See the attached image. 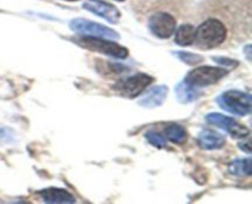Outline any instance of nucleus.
I'll return each instance as SVG.
<instances>
[{
    "instance_id": "nucleus-21",
    "label": "nucleus",
    "mask_w": 252,
    "mask_h": 204,
    "mask_svg": "<svg viewBox=\"0 0 252 204\" xmlns=\"http://www.w3.org/2000/svg\"><path fill=\"white\" fill-rule=\"evenodd\" d=\"M116 1H125V0H116Z\"/></svg>"
},
{
    "instance_id": "nucleus-1",
    "label": "nucleus",
    "mask_w": 252,
    "mask_h": 204,
    "mask_svg": "<svg viewBox=\"0 0 252 204\" xmlns=\"http://www.w3.org/2000/svg\"><path fill=\"white\" fill-rule=\"evenodd\" d=\"M228 36L226 26L218 19H208L202 22L194 32V43L203 49L220 46Z\"/></svg>"
},
{
    "instance_id": "nucleus-22",
    "label": "nucleus",
    "mask_w": 252,
    "mask_h": 204,
    "mask_svg": "<svg viewBox=\"0 0 252 204\" xmlns=\"http://www.w3.org/2000/svg\"><path fill=\"white\" fill-rule=\"evenodd\" d=\"M68 1H76V0H68Z\"/></svg>"
},
{
    "instance_id": "nucleus-17",
    "label": "nucleus",
    "mask_w": 252,
    "mask_h": 204,
    "mask_svg": "<svg viewBox=\"0 0 252 204\" xmlns=\"http://www.w3.org/2000/svg\"><path fill=\"white\" fill-rule=\"evenodd\" d=\"M145 138H147V140L150 143V144L159 147V149L166 146V138H165L164 134H161V133L150 130V132L145 133Z\"/></svg>"
},
{
    "instance_id": "nucleus-3",
    "label": "nucleus",
    "mask_w": 252,
    "mask_h": 204,
    "mask_svg": "<svg viewBox=\"0 0 252 204\" xmlns=\"http://www.w3.org/2000/svg\"><path fill=\"white\" fill-rule=\"evenodd\" d=\"M76 43L86 49L107 54V56L115 57V58L118 59H126L128 57V49L126 47L121 46V44H118L115 41H110L108 38L83 36L76 39Z\"/></svg>"
},
{
    "instance_id": "nucleus-2",
    "label": "nucleus",
    "mask_w": 252,
    "mask_h": 204,
    "mask_svg": "<svg viewBox=\"0 0 252 204\" xmlns=\"http://www.w3.org/2000/svg\"><path fill=\"white\" fill-rule=\"evenodd\" d=\"M218 103L223 110L238 116H248L252 110V97L250 93L239 90H229L218 97Z\"/></svg>"
},
{
    "instance_id": "nucleus-10",
    "label": "nucleus",
    "mask_w": 252,
    "mask_h": 204,
    "mask_svg": "<svg viewBox=\"0 0 252 204\" xmlns=\"http://www.w3.org/2000/svg\"><path fill=\"white\" fill-rule=\"evenodd\" d=\"M167 93H169V87H167V86L165 85L154 86V87L150 88V90L145 93L144 97L140 100L139 105L145 108L159 107L160 105L164 103Z\"/></svg>"
},
{
    "instance_id": "nucleus-16",
    "label": "nucleus",
    "mask_w": 252,
    "mask_h": 204,
    "mask_svg": "<svg viewBox=\"0 0 252 204\" xmlns=\"http://www.w3.org/2000/svg\"><path fill=\"white\" fill-rule=\"evenodd\" d=\"M230 172L236 176H250L251 175V159H239L235 160L229 167Z\"/></svg>"
},
{
    "instance_id": "nucleus-7",
    "label": "nucleus",
    "mask_w": 252,
    "mask_h": 204,
    "mask_svg": "<svg viewBox=\"0 0 252 204\" xmlns=\"http://www.w3.org/2000/svg\"><path fill=\"white\" fill-rule=\"evenodd\" d=\"M148 26L150 32L159 38H169L176 29V19L169 12H155L149 17Z\"/></svg>"
},
{
    "instance_id": "nucleus-14",
    "label": "nucleus",
    "mask_w": 252,
    "mask_h": 204,
    "mask_svg": "<svg viewBox=\"0 0 252 204\" xmlns=\"http://www.w3.org/2000/svg\"><path fill=\"white\" fill-rule=\"evenodd\" d=\"M175 91H176V96L180 102H193L199 97V91L194 86L187 84L185 80L176 86Z\"/></svg>"
},
{
    "instance_id": "nucleus-5",
    "label": "nucleus",
    "mask_w": 252,
    "mask_h": 204,
    "mask_svg": "<svg viewBox=\"0 0 252 204\" xmlns=\"http://www.w3.org/2000/svg\"><path fill=\"white\" fill-rule=\"evenodd\" d=\"M154 81V79L148 74L138 73L135 75L129 76V78L125 79L122 81H118L113 88L121 93L122 96L128 98L138 97L140 93L144 92L145 88Z\"/></svg>"
},
{
    "instance_id": "nucleus-18",
    "label": "nucleus",
    "mask_w": 252,
    "mask_h": 204,
    "mask_svg": "<svg viewBox=\"0 0 252 204\" xmlns=\"http://www.w3.org/2000/svg\"><path fill=\"white\" fill-rule=\"evenodd\" d=\"M175 56L177 58L181 59L182 61H185L186 64H189V65H193V64H198L203 60V57L199 56V54H193L189 53V52H176Z\"/></svg>"
},
{
    "instance_id": "nucleus-15",
    "label": "nucleus",
    "mask_w": 252,
    "mask_h": 204,
    "mask_svg": "<svg viewBox=\"0 0 252 204\" xmlns=\"http://www.w3.org/2000/svg\"><path fill=\"white\" fill-rule=\"evenodd\" d=\"M164 137L170 142L175 143V144H182L186 142L187 133L184 127L176 123H170L165 127L164 129Z\"/></svg>"
},
{
    "instance_id": "nucleus-13",
    "label": "nucleus",
    "mask_w": 252,
    "mask_h": 204,
    "mask_svg": "<svg viewBox=\"0 0 252 204\" xmlns=\"http://www.w3.org/2000/svg\"><path fill=\"white\" fill-rule=\"evenodd\" d=\"M194 32H196V27L193 25H182L179 29H175V42L182 47L192 46L194 43Z\"/></svg>"
},
{
    "instance_id": "nucleus-12",
    "label": "nucleus",
    "mask_w": 252,
    "mask_h": 204,
    "mask_svg": "<svg viewBox=\"0 0 252 204\" xmlns=\"http://www.w3.org/2000/svg\"><path fill=\"white\" fill-rule=\"evenodd\" d=\"M199 146L206 150H216L220 149L225 144V137L223 134L214 130L204 129L198 135Z\"/></svg>"
},
{
    "instance_id": "nucleus-6",
    "label": "nucleus",
    "mask_w": 252,
    "mask_h": 204,
    "mask_svg": "<svg viewBox=\"0 0 252 204\" xmlns=\"http://www.w3.org/2000/svg\"><path fill=\"white\" fill-rule=\"evenodd\" d=\"M69 26H70L71 31L83 34V36L100 37V38L116 39V41L120 38V34L115 29L103 26V25L96 24V22L90 21V20L75 19L70 22Z\"/></svg>"
},
{
    "instance_id": "nucleus-19",
    "label": "nucleus",
    "mask_w": 252,
    "mask_h": 204,
    "mask_svg": "<svg viewBox=\"0 0 252 204\" xmlns=\"http://www.w3.org/2000/svg\"><path fill=\"white\" fill-rule=\"evenodd\" d=\"M214 60L218 61L219 64H224V65H229L230 68H234V66L238 65L235 60H230V59H226V58H221V57H214Z\"/></svg>"
},
{
    "instance_id": "nucleus-20",
    "label": "nucleus",
    "mask_w": 252,
    "mask_h": 204,
    "mask_svg": "<svg viewBox=\"0 0 252 204\" xmlns=\"http://www.w3.org/2000/svg\"><path fill=\"white\" fill-rule=\"evenodd\" d=\"M240 147H244L245 149L246 152H251V147H250V143L246 142V144H243V143H240Z\"/></svg>"
},
{
    "instance_id": "nucleus-4",
    "label": "nucleus",
    "mask_w": 252,
    "mask_h": 204,
    "mask_svg": "<svg viewBox=\"0 0 252 204\" xmlns=\"http://www.w3.org/2000/svg\"><path fill=\"white\" fill-rule=\"evenodd\" d=\"M226 74H228V71L223 68L202 65L189 71L186 78H185V81L189 85L194 86V87H204V86H209L218 83Z\"/></svg>"
},
{
    "instance_id": "nucleus-8",
    "label": "nucleus",
    "mask_w": 252,
    "mask_h": 204,
    "mask_svg": "<svg viewBox=\"0 0 252 204\" xmlns=\"http://www.w3.org/2000/svg\"><path fill=\"white\" fill-rule=\"evenodd\" d=\"M206 118L211 124L225 129L234 138H245L250 134V130L245 125L240 124L238 120L229 116L221 115V113H209Z\"/></svg>"
},
{
    "instance_id": "nucleus-11",
    "label": "nucleus",
    "mask_w": 252,
    "mask_h": 204,
    "mask_svg": "<svg viewBox=\"0 0 252 204\" xmlns=\"http://www.w3.org/2000/svg\"><path fill=\"white\" fill-rule=\"evenodd\" d=\"M38 194L41 196L42 201L46 203H75L76 202L73 194L63 188L51 187V188L42 189Z\"/></svg>"
},
{
    "instance_id": "nucleus-9",
    "label": "nucleus",
    "mask_w": 252,
    "mask_h": 204,
    "mask_svg": "<svg viewBox=\"0 0 252 204\" xmlns=\"http://www.w3.org/2000/svg\"><path fill=\"white\" fill-rule=\"evenodd\" d=\"M85 10H89L93 14L107 20L111 24H118L121 19V12L115 5L103 0H86L83 4Z\"/></svg>"
}]
</instances>
